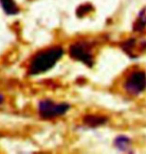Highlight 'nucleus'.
I'll list each match as a JSON object with an SVG mask.
<instances>
[{"mask_svg": "<svg viewBox=\"0 0 146 154\" xmlns=\"http://www.w3.org/2000/svg\"><path fill=\"white\" fill-rule=\"evenodd\" d=\"M127 142H128V139H127V138H125V137H120V138H118V139H117V144H118L117 146H119V147L126 146Z\"/></svg>", "mask_w": 146, "mask_h": 154, "instance_id": "6", "label": "nucleus"}, {"mask_svg": "<svg viewBox=\"0 0 146 154\" xmlns=\"http://www.w3.org/2000/svg\"><path fill=\"white\" fill-rule=\"evenodd\" d=\"M124 88L132 95L140 94L146 88V73L142 70L132 71L125 80Z\"/></svg>", "mask_w": 146, "mask_h": 154, "instance_id": "2", "label": "nucleus"}, {"mask_svg": "<svg viewBox=\"0 0 146 154\" xmlns=\"http://www.w3.org/2000/svg\"><path fill=\"white\" fill-rule=\"evenodd\" d=\"M63 54L61 47H52L47 50L38 52L33 57L29 67V74H42L51 69Z\"/></svg>", "mask_w": 146, "mask_h": 154, "instance_id": "1", "label": "nucleus"}, {"mask_svg": "<svg viewBox=\"0 0 146 154\" xmlns=\"http://www.w3.org/2000/svg\"><path fill=\"white\" fill-rule=\"evenodd\" d=\"M0 3H1L3 9L7 14H16L19 11L14 0H0Z\"/></svg>", "mask_w": 146, "mask_h": 154, "instance_id": "5", "label": "nucleus"}, {"mask_svg": "<svg viewBox=\"0 0 146 154\" xmlns=\"http://www.w3.org/2000/svg\"><path fill=\"white\" fill-rule=\"evenodd\" d=\"M69 109V105L65 103H54L50 100H43L39 103V112L43 118L50 119L63 115Z\"/></svg>", "mask_w": 146, "mask_h": 154, "instance_id": "3", "label": "nucleus"}, {"mask_svg": "<svg viewBox=\"0 0 146 154\" xmlns=\"http://www.w3.org/2000/svg\"><path fill=\"white\" fill-rule=\"evenodd\" d=\"M70 55L72 58L80 60L87 65H92L91 48L87 43H75L70 47Z\"/></svg>", "mask_w": 146, "mask_h": 154, "instance_id": "4", "label": "nucleus"}]
</instances>
